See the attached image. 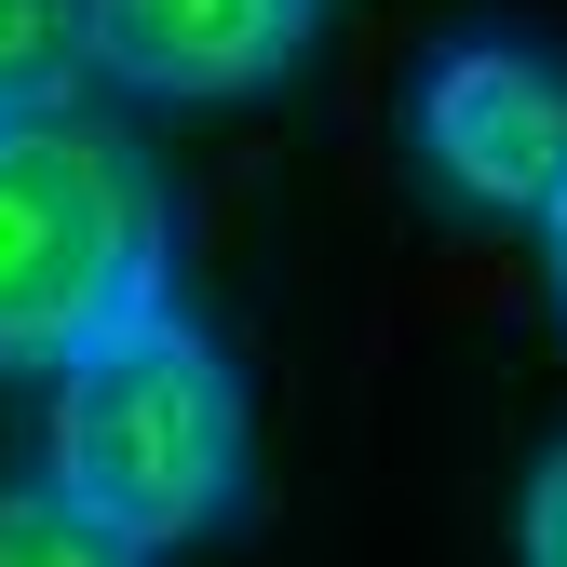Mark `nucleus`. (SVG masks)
I'll list each match as a JSON object with an SVG mask.
<instances>
[{
    "instance_id": "nucleus-3",
    "label": "nucleus",
    "mask_w": 567,
    "mask_h": 567,
    "mask_svg": "<svg viewBox=\"0 0 567 567\" xmlns=\"http://www.w3.org/2000/svg\"><path fill=\"white\" fill-rule=\"evenodd\" d=\"M405 135L433 189H460L473 217H540L567 176V68L514 28H460L405 95Z\"/></svg>"
},
{
    "instance_id": "nucleus-6",
    "label": "nucleus",
    "mask_w": 567,
    "mask_h": 567,
    "mask_svg": "<svg viewBox=\"0 0 567 567\" xmlns=\"http://www.w3.org/2000/svg\"><path fill=\"white\" fill-rule=\"evenodd\" d=\"M0 554H14V567H109V540L68 514L54 486H41V501H0Z\"/></svg>"
},
{
    "instance_id": "nucleus-8",
    "label": "nucleus",
    "mask_w": 567,
    "mask_h": 567,
    "mask_svg": "<svg viewBox=\"0 0 567 567\" xmlns=\"http://www.w3.org/2000/svg\"><path fill=\"white\" fill-rule=\"evenodd\" d=\"M540 270H554V311H567V176H554V203H540Z\"/></svg>"
},
{
    "instance_id": "nucleus-1",
    "label": "nucleus",
    "mask_w": 567,
    "mask_h": 567,
    "mask_svg": "<svg viewBox=\"0 0 567 567\" xmlns=\"http://www.w3.org/2000/svg\"><path fill=\"white\" fill-rule=\"evenodd\" d=\"M41 486L109 540V567L176 554L244 501V379L176 298L122 311L109 338H82L54 365V419H41Z\"/></svg>"
},
{
    "instance_id": "nucleus-2",
    "label": "nucleus",
    "mask_w": 567,
    "mask_h": 567,
    "mask_svg": "<svg viewBox=\"0 0 567 567\" xmlns=\"http://www.w3.org/2000/svg\"><path fill=\"white\" fill-rule=\"evenodd\" d=\"M176 298V217L122 122L14 95L0 109V379H54L122 311Z\"/></svg>"
},
{
    "instance_id": "nucleus-7",
    "label": "nucleus",
    "mask_w": 567,
    "mask_h": 567,
    "mask_svg": "<svg viewBox=\"0 0 567 567\" xmlns=\"http://www.w3.org/2000/svg\"><path fill=\"white\" fill-rule=\"evenodd\" d=\"M514 554L527 567H567V433L527 460V486H514Z\"/></svg>"
},
{
    "instance_id": "nucleus-5",
    "label": "nucleus",
    "mask_w": 567,
    "mask_h": 567,
    "mask_svg": "<svg viewBox=\"0 0 567 567\" xmlns=\"http://www.w3.org/2000/svg\"><path fill=\"white\" fill-rule=\"evenodd\" d=\"M68 54H82V14H68V0H0V109H14V95H54Z\"/></svg>"
},
{
    "instance_id": "nucleus-4",
    "label": "nucleus",
    "mask_w": 567,
    "mask_h": 567,
    "mask_svg": "<svg viewBox=\"0 0 567 567\" xmlns=\"http://www.w3.org/2000/svg\"><path fill=\"white\" fill-rule=\"evenodd\" d=\"M68 14H82V68H109L122 95L230 109L311 68L324 0H68Z\"/></svg>"
}]
</instances>
